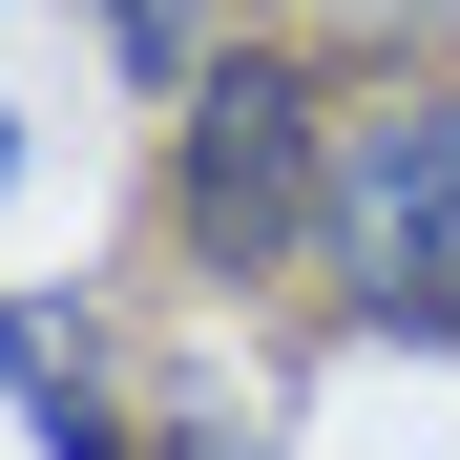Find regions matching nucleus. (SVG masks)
I'll list each match as a JSON object with an SVG mask.
<instances>
[{
    "label": "nucleus",
    "instance_id": "f257e3e1",
    "mask_svg": "<svg viewBox=\"0 0 460 460\" xmlns=\"http://www.w3.org/2000/svg\"><path fill=\"white\" fill-rule=\"evenodd\" d=\"M335 42L314 22H230L168 84V252L209 293H293L314 272V189H335Z\"/></svg>",
    "mask_w": 460,
    "mask_h": 460
},
{
    "label": "nucleus",
    "instance_id": "f03ea898",
    "mask_svg": "<svg viewBox=\"0 0 460 460\" xmlns=\"http://www.w3.org/2000/svg\"><path fill=\"white\" fill-rule=\"evenodd\" d=\"M293 293L376 356H460V63H376L335 105V189H314Z\"/></svg>",
    "mask_w": 460,
    "mask_h": 460
},
{
    "label": "nucleus",
    "instance_id": "7ed1b4c3",
    "mask_svg": "<svg viewBox=\"0 0 460 460\" xmlns=\"http://www.w3.org/2000/svg\"><path fill=\"white\" fill-rule=\"evenodd\" d=\"M0 419L22 460H146V376L105 356L84 293H0Z\"/></svg>",
    "mask_w": 460,
    "mask_h": 460
},
{
    "label": "nucleus",
    "instance_id": "20e7f679",
    "mask_svg": "<svg viewBox=\"0 0 460 460\" xmlns=\"http://www.w3.org/2000/svg\"><path fill=\"white\" fill-rule=\"evenodd\" d=\"M146 460H293V376H252V356H168L146 376Z\"/></svg>",
    "mask_w": 460,
    "mask_h": 460
},
{
    "label": "nucleus",
    "instance_id": "39448f33",
    "mask_svg": "<svg viewBox=\"0 0 460 460\" xmlns=\"http://www.w3.org/2000/svg\"><path fill=\"white\" fill-rule=\"evenodd\" d=\"M84 42L126 63V84H146V105H168V84H189V63L230 42V0H84Z\"/></svg>",
    "mask_w": 460,
    "mask_h": 460
},
{
    "label": "nucleus",
    "instance_id": "423d86ee",
    "mask_svg": "<svg viewBox=\"0 0 460 460\" xmlns=\"http://www.w3.org/2000/svg\"><path fill=\"white\" fill-rule=\"evenodd\" d=\"M314 42H356V63H460V0H293Z\"/></svg>",
    "mask_w": 460,
    "mask_h": 460
},
{
    "label": "nucleus",
    "instance_id": "0eeeda50",
    "mask_svg": "<svg viewBox=\"0 0 460 460\" xmlns=\"http://www.w3.org/2000/svg\"><path fill=\"white\" fill-rule=\"evenodd\" d=\"M42 189V126H22V84H0V209H22Z\"/></svg>",
    "mask_w": 460,
    "mask_h": 460
}]
</instances>
